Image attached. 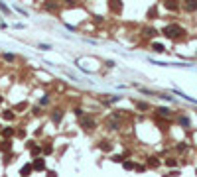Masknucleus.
<instances>
[{
    "label": "nucleus",
    "instance_id": "7",
    "mask_svg": "<svg viewBox=\"0 0 197 177\" xmlns=\"http://www.w3.org/2000/svg\"><path fill=\"white\" fill-rule=\"evenodd\" d=\"M187 8H189V10H195V8H197V2H189Z\"/></svg>",
    "mask_w": 197,
    "mask_h": 177
},
{
    "label": "nucleus",
    "instance_id": "6",
    "mask_svg": "<svg viewBox=\"0 0 197 177\" xmlns=\"http://www.w3.org/2000/svg\"><path fill=\"white\" fill-rule=\"evenodd\" d=\"M154 51H164V45L162 44H154Z\"/></svg>",
    "mask_w": 197,
    "mask_h": 177
},
{
    "label": "nucleus",
    "instance_id": "3",
    "mask_svg": "<svg viewBox=\"0 0 197 177\" xmlns=\"http://www.w3.org/2000/svg\"><path fill=\"white\" fill-rule=\"evenodd\" d=\"M30 171H32V165H24V167H22V175H28Z\"/></svg>",
    "mask_w": 197,
    "mask_h": 177
},
{
    "label": "nucleus",
    "instance_id": "9",
    "mask_svg": "<svg viewBox=\"0 0 197 177\" xmlns=\"http://www.w3.org/2000/svg\"><path fill=\"white\" fill-rule=\"evenodd\" d=\"M57 173H55V171H49V173H47V177H55Z\"/></svg>",
    "mask_w": 197,
    "mask_h": 177
},
{
    "label": "nucleus",
    "instance_id": "5",
    "mask_svg": "<svg viewBox=\"0 0 197 177\" xmlns=\"http://www.w3.org/2000/svg\"><path fill=\"white\" fill-rule=\"evenodd\" d=\"M158 112H160L162 116H169V110H168V108H158Z\"/></svg>",
    "mask_w": 197,
    "mask_h": 177
},
{
    "label": "nucleus",
    "instance_id": "1",
    "mask_svg": "<svg viewBox=\"0 0 197 177\" xmlns=\"http://www.w3.org/2000/svg\"><path fill=\"white\" fill-rule=\"evenodd\" d=\"M164 34L168 37H179L183 34V30L179 28V26H168V28H164Z\"/></svg>",
    "mask_w": 197,
    "mask_h": 177
},
{
    "label": "nucleus",
    "instance_id": "8",
    "mask_svg": "<svg viewBox=\"0 0 197 177\" xmlns=\"http://www.w3.org/2000/svg\"><path fill=\"white\" fill-rule=\"evenodd\" d=\"M124 167H126V169H132V167H134V163H130V162H126V163H124Z\"/></svg>",
    "mask_w": 197,
    "mask_h": 177
},
{
    "label": "nucleus",
    "instance_id": "4",
    "mask_svg": "<svg viewBox=\"0 0 197 177\" xmlns=\"http://www.w3.org/2000/svg\"><path fill=\"white\" fill-rule=\"evenodd\" d=\"M53 120H55V122L61 120V110H55V114H53Z\"/></svg>",
    "mask_w": 197,
    "mask_h": 177
},
{
    "label": "nucleus",
    "instance_id": "2",
    "mask_svg": "<svg viewBox=\"0 0 197 177\" xmlns=\"http://www.w3.org/2000/svg\"><path fill=\"white\" fill-rule=\"evenodd\" d=\"M45 167V163H44V159H36L34 163H32V169H38V171H41Z\"/></svg>",
    "mask_w": 197,
    "mask_h": 177
}]
</instances>
